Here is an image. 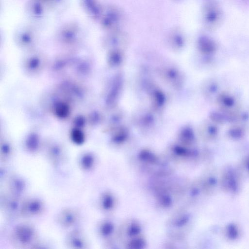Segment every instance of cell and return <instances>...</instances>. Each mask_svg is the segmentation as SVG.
Returning <instances> with one entry per match:
<instances>
[{
    "mask_svg": "<svg viewBox=\"0 0 249 249\" xmlns=\"http://www.w3.org/2000/svg\"><path fill=\"white\" fill-rule=\"evenodd\" d=\"M120 17V14L115 8L107 6L103 7L99 19L103 28L113 31L118 25Z\"/></svg>",
    "mask_w": 249,
    "mask_h": 249,
    "instance_id": "obj_2",
    "label": "cell"
},
{
    "mask_svg": "<svg viewBox=\"0 0 249 249\" xmlns=\"http://www.w3.org/2000/svg\"><path fill=\"white\" fill-rule=\"evenodd\" d=\"M25 8L27 14L31 18L39 20L45 16L49 7L42 0H29Z\"/></svg>",
    "mask_w": 249,
    "mask_h": 249,
    "instance_id": "obj_5",
    "label": "cell"
},
{
    "mask_svg": "<svg viewBox=\"0 0 249 249\" xmlns=\"http://www.w3.org/2000/svg\"><path fill=\"white\" fill-rule=\"evenodd\" d=\"M81 167L85 170H89L93 166L95 162V158L90 153H86L83 155L80 159Z\"/></svg>",
    "mask_w": 249,
    "mask_h": 249,
    "instance_id": "obj_12",
    "label": "cell"
},
{
    "mask_svg": "<svg viewBox=\"0 0 249 249\" xmlns=\"http://www.w3.org/2000/svg\"><path fill=\"white\" fill-rule=\"evenodd\" d=\"M66 244L71 249H85L87 242L84 234L79 230H74L70 232L66 238Z\"/></svg>",
    "mask_w": 249,
    "mask_h": 249,
    "instance_id": "obj_9",
    "label": "cell"
},
{
    "mask_svg": "<svg viewBox=\"0 0 249 249\" xmlns=\"http://www.w3.org/2000/svg\"><path fill=\"white\" fill-rule=\"evenodd\" d=\"M80 5L86 14L92 19H99L103 7L99 0H80Z\"/></svg>",
    "mask_w": 249,
    "mask_h": 249,
    "instance_id": "obj_7",
    "label": "cell"
},
{
    "mask_svg": "<svg viewBox=\"0 0 249 249\" xmlns=\"http://www.w3.org/2000/svg\"><path fill=\"white\" fill-rule=\"evenodd\" d=\"M143 242L142 240H137L132 242L131 244V246L133 248H139L142 246Z\"/></svg>",
    "mask_w": 249,
    "mask_h": 249,
    "instance_id": "obj_17",
    "label": "cell"
},
{
    "mask_svg": "<svg viewBox=\"0 0 249 249\" xmlns=\"http://www.w3.org/2000/svg\"><path fill=\"white\" fill-rule=\"evenodd\" d=\"M18 197L13 196V197L8 198L4 201V207L9 212H15L18 210L20 212L22 204L20 205Z\"/></svg>",
    "mask_w": 249,
    "mask_h": 249,
    "instance_id": "obj_13",
    "label": "cell"
},
{
    "mask_svg": "<svg viewBox=\"0 0 249 249\" xmlns=\"http://www.w3.org/2000/svg\"><path fill=\"white\" fill-rule=\"evenodd\" d=\"M49 157L51 162L54 165H58L60 163L63 159L62 153L58 149H53L50 151Z\"/></svg>",
    "mask_w": 249,
    "mask_h": 249,
    "instance_id": "obj_14",
    "label": "cell"
},
{
    "mask_svg": "<svg viewBox=\"0 0 249 249\" xmlns=\"http://www.w3.org/2000/svg\"><path fill=\"white\" fill-rule=\"evenodd\" d=\"M113 230V226L109 222L103 223L100 228V233L104 236L109 235Z\"/></svg>",
    "mask_w": 249,
    "mask_h": 249,
    "instance_id": "obj_16",
    "label": "cell"
},
{
    "mask_svg": "<svg viewBox=\"0 0 249 249\" xmlns=\"http://www.w3.org/2000/svg\"><path fill=\"white\" fill-rule=\"evenodd\" d=\"M139 228L134 225V226H133L131 227V228L130 230V234L131 235H134L135 234H137L138 232H139Z\"/></svg>",
    "mask_w": 249,
    "mask_h": 249,
    "instance_id": "obj_18",
    "label": "cell"
},
{
    "mask_svg": "<svg viewBox=\"0 0 249 249\" xmlns=\"http://www.w3.org/2000/svg\"><path fill=\"white\" fill-rule=\"evenodd\" d=\"M8 186L12 195L18 197L25 191L26 184L22 178L15 177L10 179Z\"/></svg>",
    "mask_w": 249,
    "mask_h": 249,
    "instance_id": "obj_11",
    "label": "cell"
},
{
    "mask_svg": "<svg viewBox=\"0 0 249 249\" xmlns=\"http://www.w3.org/2000/svg\"><path fill=\"white\" fill-rule=\"evenodd\" d=\"M57 36L65 42L75 41L81 36L82 30L79 25L74 22H69L63 25L57 31Z\"/></svg>",
    "mask_w": 249,
    "mask_h": 249,
    "instance_id": "obj_4",
    "label": "cell"
},
{
    "mask_svg": "<svg viewBox=\"0 0 249 249\" xmlns=\"http://www.w3.org/2000/svg\"><path fill=\"white\" fill-rule=\"evenodd\" d=\"M16 39L22 44L32 42L36 37V31L29 26H23L18 28L16 32Z\"/></svg>",
    "mask_w": 249,
    "mask_h": 249,
    "instance_id": "obj_10",
    "label": "cell"
},
{
    "mask_svg": "<svg viewBox=\"0 0 249 249\" xmlns=\"http://www.w3.org/2000/svg\"><path fill=\"white\" fill-rule=\"evenodd\" d=\"M202 16L204 27L210 31L218 29L224 19L222 8L215 0H210L205 3L202 9Z\"/></svg>",
    "mask_w": 249,
    "mask_h": 249,
    "instance_id": "obj_1",
    "label": "cell"
},
{
    "mask_svg": "<svg viewBox=\"0 0 249 249\" xmlns=\"http://www.w3.org/2000/svg\"><path fill=\"white\" fill-rule=\"evenodd\" d=\"M13 236L17 243L21 245L27 246L34 241L36 232L34 229L30 225L22 224L15 228Z\"/></svg>",
    "mask_w": 249,
    "mask_h": 249,
    "instance_id": "obj_3",
    "label": "cell"
},
{
    "mask_svg": "<svg viewBox=\"0 0 249 249\" xmlns=\"http://www.w3.org/2000/svg\"><path fill=\"white\" fill-rule=\"evenodd\" d=\"M79 215L76 210L71 208L65 209L61 211L57 219L58 224L64 227H70L78 221Z\"/></svg>",
    "mask_w": 249,
    "mask_h": 249,
    "instance_id": "obj_8",
    "label": "cell"
},
{
    "mask_svg": "<svg viewBox=\"0 0 249 249\" xmlns=\"http://www.w3.org/2000/svg\"><path fill=\"white\" fill-rule=\"evenodd\" d=\"M113 200L112 196L109 194L103 196L102 201V207L106 210L110 209L113 206Z\"/></svg>",
    "mask_w": 249,
    "mask_h": 249,
    "instance_id": "obj_15",
    "label": "cell"
},
{
    "mask_svg": "<svg viewBox=\"0 0 249 249\" xmlns=\"http://www.w3.org/2000/svg\"><path fill=\"white\" fill-rule=\"evenodd\" d=\"M44 208V204L40 199L31 198L22 203L20 213L27 217L36 216L42 213Z\"/></svg>",
    "mask_w": 249,
    "mask_h": 249,
    "instance_id": "obj_6",
    "label": "cell"
}]
</instances>
